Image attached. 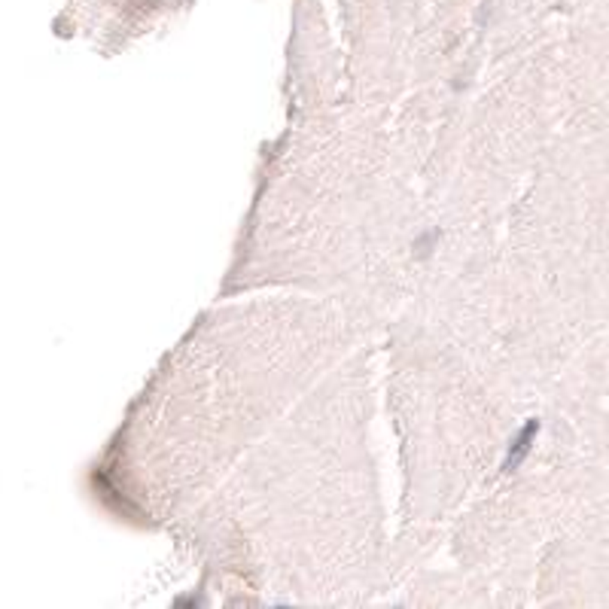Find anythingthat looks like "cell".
Listing matches in <instances>:
<instances>
[{
    "instance_id": "1",
    "label": "cell",
    "mask_w": 609,
    "mask_h": 609,
    "mask_svg": "<svg viewBox=\"0 0 609 609\" xmlns=\"http://www.w3.org/2000/svg\"><path fill=\"white\" fill-rule=\"evenodd\" d=\"M536 432H539V421H527L524 427L515 432V439L509 442L506 457H503V472H515L521 463L527 460V454H530V448H533Z\"/></svg>"
}]
</instances>
